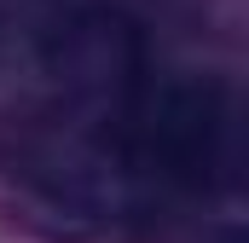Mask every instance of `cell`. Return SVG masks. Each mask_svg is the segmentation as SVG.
Wrapping results in <instances>:
<instances>
[{"label":"cell","mask_w":249,"mask_h":243,"mask_svg":"<svg viewBox=\"0 0 249 243\" xmlns=\"http://www.w3.org/2000/svg\"><path fill=\"white\" fill-rule=\"evenodd\" d=\"M151 156L162 174L180 185H209L220 168V139H226V104L214 81H174L151 104Z\"/></svg>","instance_id":"obj_1"}]
</instances>
